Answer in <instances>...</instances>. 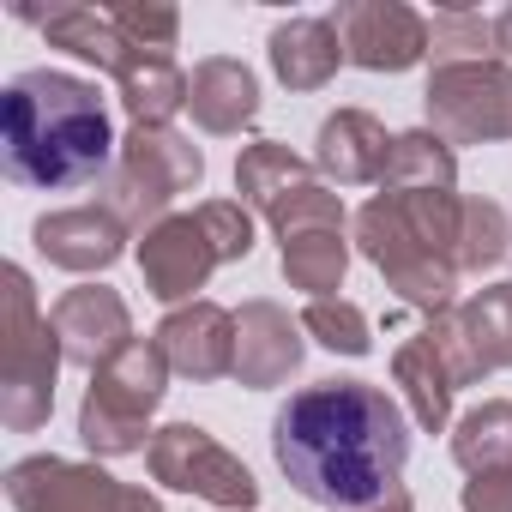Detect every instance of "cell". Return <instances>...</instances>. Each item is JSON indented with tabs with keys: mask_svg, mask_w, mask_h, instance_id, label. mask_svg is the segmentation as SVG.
I'll use <instances>...</instances> for the list:
<instances>
[{
	"mask_svg": "<svg viewBox=\"0 0 512 512\" xmlns=\"http://www.w3.org/2000/svg\"><path fill=\"white\" fill-rule=\"evenodd\" d=\"M31 241L49 266L91 278V272H109L127 253V223L109 205H67V211H43L31 223Z\"/></svg>",
	"mask_w": 512,
	"mask_h": 512,
	"instance_id": "15",
	"label": "cell"
},
{
	"mask_svg": "<svg viewBox=\"0 0 512 512\" xmlns=\"http://www.w3.org/2000/svg\"><path fill=\"white\" fill-rule=\"evenodd\" d=\"M428 55L434 67H470V61H500V37L494 19L470 13V7H446L428 19Z\"/></svg>",
	"mask_w": 512,
	"mask_h": 512,
	"instance_id": "27",
	"label": "cell"
},
{
	"mask_svg": "<svg viewBox=\"0 0 512 512\" xmlns=\"http://www.w3.org/2000/svg\"><path fill=\"white\" fill-rule=\"evenodd\" d=\"M187 109L199 121V133H241L260 121V79H253L247 61H229V55H211L187 73Z\"/></svg>",
	"mask_w": 512,
	"mask_h": 512,
	"instance_id": "17",
	"label": "cell"
},
{
	"mask_svg": "<svg viewBox=\"0 0 512 512\" xmlns=\"http://www.w3.org/2000/svg\"><path fill=\"white\" fill-rule=\"evenodd\" d=\"M392 139L380 127V115L368 109H338L320 121L314 133V169L326 175V187H380L386 181V157H392Z\"/></svg>",
	"mask_w": 512,
	"mask_h": 512,
	"instance_id": "16",
	"label": "cell"
},
{
	"mask_svg": "<svg viewBox=\"0 0 512 512\" xmlns=\"http://www.w3.org/2000/svg\"><path fill=\"white\" fill-rule=\"evenodd\" d=\"M7 500H13V512H163V500L151 488L115 482L97 458L73 464L55 452H31V458L7 464Z\"/></svg>",
	"mask_w": 512,
	"mask_h": 512,
	"instance_id": "8",
	"label": "cell"
},
{
	"mask_svg": "<svg viewBox=\"0 0 512 512\" xmlns=\"http://www.w3.org/2000/svg\"><path fill=\"white\" fill-rule=\"evenodd\" d=\"M199 223H205V235H211V247H217V260L229 266V260H247L253 253V211L241 205V199H205L199 205Z\"/></svg>",
	"mask_w": 512,
	"mask_h": 512,
	"instance_id": "32",
	"label": "cell"
},
{
	"mask_svg": "<svg viewBox=\"0 0 512 512\" xmlns=\"http://www.w3.org/2000/svg\"><path fill=\"white\" fill-rule=\"evenodd\" d=\"M7 284V362H0V422L13 434H37L55 410V380H61V338H55V320L37 314V290H31V272L25 266H7L0 272Z\"/></svg>",
	"mask_w": 512,
	"mask_h": 512,
	"instance_id": "4",
	"label": "cell"
},
{
	"mask_svg": "<svg viewBox=\"0 0 512 512\" xmlns=\"http://www.w3.org/2000/svg\"><path fill=\"white\" fill-rule=\"evenodd\" d=\"M169 392V362L157 338H133L115 362L91 374V392L79 404V440L91 458H127L151 452V416Z\"/></svg>",
	"mask_w": 512,
	"mask_h": 512,
	"instance_id": "3",
	"label": "cell"
},
{
	"mask_svg": "<svg viewBox=\"0 0 512 512\" xmlns=\"http://www.w3.org/2000/svg\"><path fill=\"white\" fill-rule=\"evenodd\" d=\"M272 458L302 500L350 512L404 488L410 416L368 380H314L272 416Z\"/></svg>",
	"mask_w": 512,
	"mask_h": 512,
	"instance_id": "1",
	"label": "cell"
},
{
	"mask_svg": "<svg viewBox=\"0 0 512 512\" xmlns=\"http://www.w3.org/2000/svg\"><path fill=\"white\" fill-rule=\"evenodd\" d=\"M458 506H464V512H512V470H482V476H470L464 494H458Z\"/></svg>",
	"mask_w": 512,
	"mask_h": 512,
	"instance_id": "34",
	"label": "cell"
},
{
	"mask_svg": "<svg viewBox=\"0 0 512 512\" xmlns=\"http://www.w3.org/2000/svg\"><path fill=\"white\" fill-rule=\"evenodd\" d=\"M356 247H362V260L386 278V290H398V302L422 308L428 320L458 308V278L464 272L416 235V223L404 217V205L392 193H374L356 211Z\"/></svg>",
	"mask_w": 512,
	"mask_h": 512,
	"instance_id": "6",
	"label": "cell"
},
{
	"mask_svg": "<svg viewBox=\"0 0 512 512\" xmlns=\"http://www.w3.org/2000/svg\"><path fill=\"white\" fill-rule=\"evenodd\" d=\"M49 320H55L61 356H67L73 368H91V374H97L103 362H115V356L133 344V314H127L121 290H109V284H79V290H67Z\"/></svg>",
	"mask_w": 512,
	"mask_h": 512,
	"instance_id": "13",
	"label": "cell"
},
{
	"mask_svg": "<svg viewBox=\"0 0 512 512\" xmlns=\"http://www.w3.org/2000/svg\"><path fill=\"white\" fill-rule=\"evenodd\" d=\"M494 37H500V61H512V7L494 19Z\"/></svg>",
	"mask_w": 512,
	"mask_h": 512,
	"instance_id": "36",
	"label": "cell"
},
{
	"mask_svg": "<svg viewBox=\"0 0 512 512\" xmlns=\"http://www.w3.org/2000/svg\"><path fill=\"white\" fill-rule=\"evenodd\" d=\"M452 187H458V157L434 127H410L392 139L380 193H452Z\"/></svg>",
	"mask_w": 512,
	"mask_h": 512,
	"instance_id": "24",
	"label": "cell"
},
{
	"mask_svg": "<svg viewBox=\"0 0 512 512\" xmlns=\"http://www.w3.org/2000/svg\"><path fill=\"white\" fill-rule=\"evenodd\" d=\"M217 266H223V260H217V247H211L199 211H175V217H163L157 229L139 235V272H145V290H151L157 302H169V308L199 302V290L211 284Z\"/></svg>",
	"mask_w": 512,
	"mask_h": 512,
	"instance_id": "11",
	"label": "cell"
},
{
	"mask_svg": "<svg viewBox=\"0 0 512 512\" xmlns=\"http://www.w3.org/2000/svg\"><path fill=\"white\" fill-rule=\"evenodd\" d=\"M392 386L404 392L410 422H416L422 434H446V428H452V392H458V386H452L446 362L434 356V344H428L422 332L392 350Z\"/></svg>",
	"mask_w": 512,
	"mask_h": 512,
	"instance_id": "21",
	"label": "cell"
},
{
	"mask_svg": "<svg viewBox=\"0 0 512 512\" xmlns=\"http://www.w3.org/2000/svg\"><path fill=\"white\" fill-rule=\"evenodd\" d=\"M199 181H205V151L187 133H175V127H127L103 193H109V211L127 229L145 235L163 217H175L169 205L181 193H193Z\"/></svg>",
	"mask_w": 512,
	"mask_h": 512,
	"instance_id": "5",
	"label": "cell"
},
{
	"mask_svg": "<svg viewBox=\"0 0 512 512\" xmlns=\"http://www.w3.org/2000/svg\"><path fill=\"white\" fill-rule=\"evenodd\" d=\"M350 512H416V500H410V488H392V494H380L368 506H350Z\"/></svg>",
	"mask_w": 512,
	"mask_h": 512,
	"instance_id": "35",
	"label": "cell"
},
{
	"mask_svg": "<svg viewBox=\"0 0 512 512\" xmlns=\"http://www.w3.org/2000/svg\"><path fill=\"white\" fill-rule=\"evenodd\" d=\"M458 320H464V332H470V344H476V356H482L488 374L494 368H512V278L464 296L458 302Z\"/></svg>",
	"mask_w": 512,
	"mask_h": 512,
	"instance_id": "26",
	"label": "cell"
},
{
	"mask_svg": "<svg viewBox=\"0 0 512 512\" xmlns=\"http://www.w3.org/2000/svg\"><path fill=\"white\" fill-rule=\"evenodd\" d=\"M422 103H428V127L446 145H494V139H512V67L506 61L434 67Z\"/></svg>",
	"mask_w": 512,
	"mask_h": 512,
	"instance_id": "9",
	"label": "cell"
},
{
	"mask_svg": "<svg viewBox=\"0 0 512 512\" xmlns=\"http://www.w3.org/2000/svg\"><path fill=\"white\" fill-rule=\"evenodd\" d=\"M452 458L464 476L512 470V398H482L452 422Z\"/></svg>",
	"mask_w": 512,
	"mask_h": 512,
	"instance_id": "25",
	"label": "cell"
},
{
	"mask_svg": "<svg viewBox=\"0 0 512 512\" xmlns=\"http://www.w3.org/2000/svg\"><path fill=\"white\" fill-rule=\"evenodd\" d=\"M121 37L139 49V55H169L181 43V13L163 7V0H121V7H109Z\"/></svg>",
	"mask_w": 512,
	"mask_h": 512,
	"instance_id": "30",
	"label": "cell"
},
{
	"mask_svg": "<svg viewBox=\"0 0 512 512\" xmlns=\"http://www.w3.org/2000/svg\"><path fill=\"white\" fill-rule=\"evenodd\" d=\"M151 338H157L169 374H181L193 386L235 374V314L217 308V302H205V296L187 302V308H169Z\"/></svg>",
	"mask_w": 512,
	"mask_h": 512,
	"instance_id": "14",
	"label": "cell"
},
{
	"mask_svg": "<svg viewBox=\"0 0 512 512\" xmlns=\"http://www.w3.org/2000/svg\"><path fill=\"white\" fill-rule=\"evenodd\" d=\"M121 109L133 115V127H169L187 109V73L175 67V55H133L121 73Z\"/></svg>",
	"mask_w": 512,
	"mask_h": 512,
	"instance_id": "23",
	"label": "cell"
},
{
	"mask_svg": "<svg viewBox=\"0 0 512 512\" xmlns=\"http://www.w3.org/2000/svg\"><path fill=\"white\" fill-rule=\"evenodd\" d=\"M344 223H350V211H344L338 187H326V181H314L308 193H296V199L272 217L278 235H296V229H344Z\"/></svg>",
	"mask_w": 512,
	"mask_h": 512,
	"instance_id": "33",
	"label": "cell"
},
{
	"mask_svg": "<svg viewBox=\"0 0 512 512\" xmlns=\"http://www.w3.org/2000/svg\"><path fill=\"white\" fill-rule=\"evenodd\" d=\"M422 338H428V344H434V356L446 362L452 386H476V380H488V368H482V356H476V344H470V332H464L458 308L434 314V320L422 326Z\"/></svg>",
	"mask_w": 512,
	"mask_h": 512,
	"instance_id": "31",
	"label": "cell"
},
{
	"mask_svg": "<svg viewBox=\"0 0 512 512\" xmlns=\"http://www.w3.org/2000/svg\"><path fill=\"white\" fill-rule=\"evenodd\" d=\"M145 464H151V482H163L175 494H193L205 506H223V512H253V506H260V482H253V470L217 434H205L199 422L157 428Z\"/></svg>",
	"mask_w": 512,
	"mask_h": 512,
	"instance_id": "7",
	"label": "cell"
},
{
	"mask_svg": "<svg viewBox=\"0 0 512 512\" xmlns=\"http://www.w3.org/2000/svg\"><path fill=\"white\" fill-rule=\"evenodd\" d=\"M278 266H284L290 290H302L308 302H326V296L344 290L350 241H344V229H296V235H278Z\"/></svg>",
	"mask_w": 512,
	"mask_h": 512,
	"instance_id": "22",
	"label": "cell"
},
{
	"mask_svg": "<svg viewBox=\"0 0 512 512\" xmlns=\"http://www.w3.org/2000/svg\"><path fill=\"white\" fill-rule=\"evenodd\" d=\"M308 356V338H302V320H290V308L253 296L241 302L235 314V380L247 392H272L284 386Z\"/></svg>",
	"mask_w": 512,
	"mask_h": 512,
	"instance_id": "12",
	"label": "cell"
},
{
	"mask_svg": "<svg viewBox=\"0 0 512 512\" xmlns=\"http://www.w3.org/2000/svg\"><path fill=\"white\" fill-rule=\"evenodd\" d=\"M332 31L362 73H410L428 61V19L404 0H338Z\"/></svg>",
	"mask_w": 512,
	"mask_h": 512,
	"instance_id": "10",
	"label": "cell"
},
{
	"mask_svg": "<svg viewBox=\"0 0 512 512\" xmlns=\"http://www.w3.org/2000/svg\"><path fill=\"white\" fill-rule=\"evenodd\" d=\"M115 127L103 91L61 67H31L0 91V169L19 187L67 193L109 181L115 169Z\"/></svg>",
	"mask_w": 512,
	"mask_h": 512,
	"instance_id": "2",
	"label": "cell"
},
{
	"mask_svg": "<svg viewBox=\"0 0 512 512\" xmlns=\"http://www.w3.org/2000/svg\"><path fill=\"white\" fill-rule=\"evenodd\" d=\"M266 55H272V73L290 85V91H320L338 79L344 67V43L332 31V19H284L272 37H266Z\"/></svg>",
	"mask_w": 512,
	"mask_h": 512,
	"instance_id": "20",
	"label": "cell"
},
{
	"mask_svg": "<svg viewBox=\"0 0 512 512\" xmlns=\"http://www.w3.org/2000/svg\"><path fill=\"white\" fill-rule=\"evenodd\" d=\"M512 253V223L494 199H464L458 217V272H494Z\"/></svg>",
	"mask_w": 512,
	"mask_h": 512,
	"instance_id": "28",
	"label": "cell"
},
{
	"mask_svg": "<svg viewBox=\"0 0 512 512\" xmlns=\"http://www.w3.org/2000/svg\"><path fill=\"white\" fill-rule=\"evenodd\" d=\"M19 19L43 25L49 49H67L73 61H91L97 73H121V67L139 55V49L121 37V25H115V13H109V7H49V13L19 7Z\"/></svg>",
	"mask_w": 512,
	"mask_h": 512,
	"instance_id": "19",
	"label": "cell"
},
{
	"mask_svg": "<svg viewBox=\"0 0 512 512\" xmlns=\"http://www.w3.org/2000/svg\"><path fill=\"white\" fill-rule=\"evenodd\" d=\"M302 332H308L320 350H332V356H368V350H374L368 314H362L356 302H344V296L308 302V308H302Z\"/></svg>",
	"mask_w": 512,
	"mask_h": 512,
	"instance_id": "29",
	"label": "cell"
},
{
	"mask_svg": "<svg viewBox=\"0 0 512 512\" xmlns=\"http://www.w3.org/2000/svg\"><path fill=\"white\" fill-rule=\"evenodd\" d=\"M320 181V169L308 163V157H296L290 145H278V139H260V145H247L241 157H235V193H241V205L253 211V217H278L296 193H308Z\"/></svg>",
	"mask_w": 512,
	"mask_h": 512,
	"instance_id": "18",
	"label": "cell"
}]
</instances>
